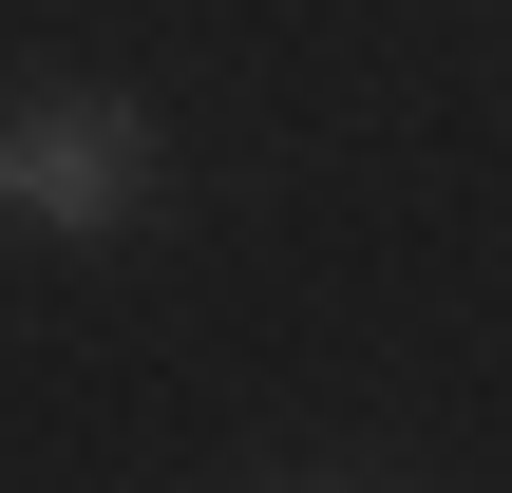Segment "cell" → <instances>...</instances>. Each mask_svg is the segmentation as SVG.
I'll list each match as a JSON object with an SVG mask.
<instances>
[{
    "label": "cell",
    "instance_id": "cell-1",
    "mask_svg": "<svg viewBox=\"0 0 512 493\" xmlns=\"http://www.w3.org/2000/svg\"><path fill=\"white\" fill-rule=\"evenodd\" d=\"M133 209H152V114H133V95H19V114H0V228L114 247Z\"/></svg>",
    "mask_w": 512,
    "mask_h": 493
}]
</instances>
